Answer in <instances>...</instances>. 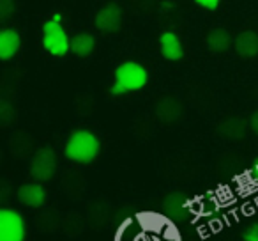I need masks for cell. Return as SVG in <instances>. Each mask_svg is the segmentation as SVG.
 I'll list each match as a JSON object with an SVG mask.
<instances>
[{
	"label": "cell",
	"instance_id": "obj_9",
	"mask_svg": "<svg viewBox=\"0 0 258 241\" xmlns=\"http://www.w3.org/2000/svg\"><path fill=\"white\" fill-rule=\"evenodd\" d=\"M159 46H161V55L170 62L180 61L184 57V48L180 43V37L175 32L168 30V32H163L159 37Z\"/></svg>",
	"mask_w": 258,
	"mask_h": 241
},
{
	"label": "cell",
	"instance_id": "obj_22",
	"mask_svg": "<svg viewBox=\"0 0 258 241\" xmlns=\"http://www.w3.org/2000/svg\"><path fill=\"white\" fill-rule=\"evenodd\" d=\"M165 241H177V239H165Z\"/></svg>",
	"mask_w": 258,
	"mask_h": 241
},
{
	"label": "cell",
	"instance_id": "obj_14",
	"mask_svg": "<svg viewBox=\"0 0 258 241\" xmlns=\"http://www.w3.org/2000/svg\"><path fill=\"white\" fill-rule=\"evenodd\" d=\"M232 43H233L232 36L225 29H214L207 36V48L212 54H223V52H226L232 46Z\"/></svg>",
	"mask_w": 258,
	"mask_h": 241
},
{
	"label": "cell",
	"instance_id": "obj_6",
	"mask_svg": "<svg viewBox=\"0 0 258 241\" xmlns=\"http://www.w3.org/2000/svg\"><path fill=\"white\" fill-rule=\"evenodd\" d=\"M94 25L104 34H113L122 25V9L117 4H106L97 11L94 18Z\"/></svg>",
	"mask_w": 258,
	"mask_h": 241
},
{
	"label": "cell",
	"instance_id": "obj_19",
	"mask_svg": "<svg viewBox=\"0 0 258 241\" xmlns=\"http://www.w3.org/2000/svg\"><path fill=\"white\" fill-rule=\"evenodd\" d=\"M249 126H251V130H253L254 133L258 135V110L254 112L253 115H251V119H249Z\"/></svg>",
	"mask_w": 258,
	"mask_h": 241
},
{
	"label": "cell",
	"instance_id": "obj_16",
	"mask_svg": "<svg viewBox=\"0 0 258 241\" xmlns=\"http://www.w3.org/2000/svg\"><path fill=\"white\" fill-rule=\"evenodd\" d=\"M15 9H16L15 0H0V20L2 22L9 20L15 15Z\"/></svg>",
	"mask_w": 258,
	"mask_h": 241
},
{
	"label": "cell",
	"instance_id": "obj_4",
	"mask_svg": "<svg viewBox=\"0 0 258 241\" xmlns=\"http://www.w3.org/2000/svg\"><path fill=\"white\" fill-rule=\"evenodd\" d=\"M57 165V155H55L53 149L48 148V146L43 149H37L29 165L30 176L36 181H39V183H46V181H50L55 176Z\"/></svg>",
	"mask_w": 258,
	"mask_h": 241
},
{
	"label": "cell",
	"instance_id": "obj_13",
	"mask_svg": "<svg viewBox=\"0 0 258 241\" xmlns=\"http://www.w3.org/2000/svg\"><path fill=\"white\" fill-rule=\"evenodd\" d=\"M246 128H247V124L244 119L232 117V119L223 121L218 126V131L221 137L230 138V140H239V138H242L244 135H246Z\"/></svg>",
	"mask_w": 258,
	"mask_h": 241
},
{
	"label": "cell",
	"instance_id": "obj_12",
	"mask_svg": "<svg viewBox=\"0 0 258 241\" xmlns=\"http://www.w3.org/2000/svg\"><path fill=\"white\" fill-rule=\"evenodd\" d=\"M163 211L168 218L180 220L187 211V201L182 194L175 191V194H170L168 197L163 201Z\"/></svg>",
	"mask_w": 258,
	"mask_h": 241
},
{
	"label": "cell",
	"instance_id": "obj_7",
	"mask_svg": "<svg viewBox=\"0 0 258 241\" xmlns=\"http://www.w3.org/2000/svg\"><path fill=\"white\" fill-rule=\"evenodd\" d=\"M16 197L27 208H43L44 202H46V190H44L43 184L37 181V183H25L18 188L16 191Z\"/></svg>",
	"mask_w": 258,
	"mask_h": 241
},
{
	"label": "cell",
	"instance_id": "obj_11",
	"mask_svg": "<svg viewBox=\"0 0 258 241\" xmlns=\"http://www.w3.org/2000/svg\"><path fill=\"white\" fill-rule=\"evenodd\" d=\"M22 46V37L15 29L0 30V61H11Z\"/></svg>",
	"mask_w": 258,
	"mask_h": 241
},
{
	"label": "cell",
	"instance_id": "obj_20",
	"mask_svg": "<svg viewBox=\"0 0 258 241\" xmlns=\"http://www.w3.org/2000/svg\"><path fill=\"white\" fill-rule=\"evenodd\" d=\"M253 174L256 176V179H258V158L253 162Z\"/></svg>",
	"mask_w": 258,
	"mask_h": 241
},
{
	"label": "cell",
	"instance_id": "obj_21",
	"mask_svg": "<svg viewBox=\"0 0 258 241\" xmlns=\"http://www.w3.org/2000/svg\"><path fill=\"white\" fill-rule=\"evenodd\" d=\"M51 20H55V22H60V20H62V15H53V18H51Z\"/></svg>",
	"mask_w": 258,
	"mask_h": 241
},
{
	"label": "cell",
	"instance_id": "obj_1",
	"mask_svg": "<svg viewBox=\"0 0 258 241\" xmlns=\"http://www.w3.org/2000/svg\"><path fill=\"white\" fill-rule=\"evenodd\" d=\"M101 151V142L92 131L89 130H76L69 135L68 142H66L64 155L68 160L75 163H92L94 160L99 156Z\"/></svg>",
	"mask_w": 258,
	"mask_h": 241
},
{
	"label": "cell",
	"instance_id": "obj_17",
	"mask_svg": "<svg viewBox=\"0 0 258 241\" xmlns=\"http://www.w3.org/2000/svg\"><path fill=\"white\" fill-rule=\"evenodd\" d=\"M242 239L244 241H258V223H253V225H249L246 230H244Z\"/></svg>",
	"mask_w": 258,
	"mask_h": 241
},
{
	"label": "cell",
	"instance_id": "obj_2",
	"mask_svg": "<svg viewBox=\"0 0 258 241\" xmlns=\"http://www.w3.org/2000/svg\"><path fill=\"white\" fill-rule=\"evenodd\" d=\"M149 73L140 62L125 61L115 69V82L110 89L111 96H122V94L135 92L147 85Z\"/></svg>",
	"mask_w": 258,
	"mask_h": 241
},
{
	"label": "cell",
	"instance_id": "obj_15",
	"mask_svg": "<svg viewBox=\"0 0 258 241\" xmlns=\"http://www.w3.org/2000/svg\"><path fill=\"white\" fill-rule=\"evenodd\" d=\"M96 48V37L89 32H80L71 37V52L76 57H89Z\"/></svg>",
	"mask_w": 258,
	"mask_h": 241
},
{
	"label": "cell",
	"instance_id": "obj_5",
	"mask_svg": "<svg viewBox=\"0 0 258 241\" xmlns=\"http://www.w3.org/2000/svg\"><path fill=\"white\" fill-rule=\"evenodd\" d=\"M27 225L16 209H0V241H25Z\"/></svg>",
	"mask_w": 258,
	"mask_h": 241
},
{
	"label": "cell",
	"instance_id": "obj_3",
	"mask_svg": "<svg viewBox=\"0 0 258 241\" xmlns=\"http://www.w3.org/2000/svg\"><path fill=\"white\" fill-rule=\"evenodd\" d=\"M43 46L53 57H64L71 52V37L60 22L50 20L43 25Z\"/></svg>",
	"mask_w": 258,
	"mask_h": 241
},
{
	"label": "cell",
	"instance_id": "obj_8",
	"mask_svg": "<svg viewBox=\"0 0 258 241\" xmlns=\"http://www.w3.org/2000/svg\"><path fill=\"white\" fill-rule=\"evenodd\" d=\"M182 112H184V108H182V105H180V101L170 96L159 100L158 105H156V117L165 124L177 123V121L182 117Z\"/></svg>",
	"mask_w": 258,
	"mask_h": 241
},
{
	"label": "cell",
	"instance_id": "obj_10",
	"mask_svg": "<svg viewBox=\"0 0 258 241\" xmlns=\"http://www.w3.org/2000/svg\"><path fill=\"white\" fill-rule=\"evenodd\" d=\"M233 48L242 59H253L258 55V34L253 30H244L233 39Z\"/></svg>",
	"mask_w": 258,
	"mask_h": 241
},
{
	"label": "cell",
	"instance_id": "obj_18",
	"mask_svg": "<svg viewBox=\"0 0 258 241\" xmlns=\"http://www.w3.org/2000/svg\"><path fill=\"white\" fill-rule=\"evenodd\" d=\"M200 8L207 9V11H216V9L219 8V4H221V0H195Z\"/></svg>",
	"mask_w": 258,
	"mask_h": 241
}]
</instances>
